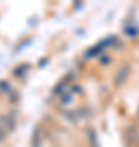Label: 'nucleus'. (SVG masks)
I'll use <instances>...</instances> for the list:
<instances>
[{"instance_id": "1", "label": "nucleus", "mask_w": 139, "mask_h": 147, "mask_svg": "<svg viewBox=\"0 0 139 147\" xmlns=\"http://www.w3.org/2000/svg\"><path fill=\"white\" fill-rule=\"evenodd\" d=\"M124 136H126V141L131 147L136 146L139 142V127L136 124H129L126 129H124Z\"/></svg>"}, {"instance_id": "2", "label": "nucleus", "mask_w": 139, "mask_h": 147, "mask_svg": "<svg viewBox=\"0 0 139 147\" xmlns=\"http://www.w3.org/2000/svg\"><path fill=\"white\" fill-rule=\"evenodd\" d=\"M128 74H129V67H128V65H121V67L116 70V75H115V84H116V85H123L124 80L128 79Z\"/></svg>"}, {"instance_id": "3", "label": "nucleus", "mask_w": 139, "mask_h": 147, "mask_svg": "<svg viewBox=\"0 0 139 147\" xmlns=\"http://www.w3.org/2000/svg\"><path fill=\"white\" fill-rule=\"evenodd\" d=\"M0 123L5 126L7 132H11L13 129H15V118H13V116H10V115L2 116V118H0Z\"/></svg>"}, {"instance_id": "4", "label": "nucleus", "mask_w": 139, "mask_h": 147, "mask_svg": "<svg viewBox=\"0 0 139 147\" xmlns=\"http://www.w3.org/2000/svg\"><path fill=\"white\" fill-rule=\"evenodd\" d=\"M87 137H88V142H90V147H98V137H96V132L88 127L87 129Z\"/></svg>"}, {"instance_id": "5", "label": "nucleus", "mask_w": 139, "mask_h": 147, "mask_svg": "<svg viewBox=\"0 0 139 147\" xmlns=\"http://www.w3.org/2000/svg\"><path fill=\"white\" fill-rule=\"evenodd\" d=\"M41 144V136H39V129L34 127V131H33V137H31V147H39Z\"/></svg>"}, {"instance_id": "6", "label": "nucleus", "mask_w": 139, "mask_h": 147, "mask_svg": "<svg viewBox=\"0 0 139 147\" xmlns=\"http://www.w3.org/2000/svg\"><path fill=\"white\" fill-rule=\"evenodd\" d=\"M61 100H62V105H67V103H70V100H72V95H70L69 92H64V96H62Z\"/></svg>"}, {"instance_id": "7", "label": "nucleus", "mask_w": 139, "mask_h": 147, "mask_svg": "<svg viewBox=\"0 0 139 147\" xmlns=\"http://www.w3.org/2000/svg\"><path fill=\"white\" fill-rule=\"evenodd\" d=\"M134 26H126L124 28V33H126V34H131V36H134V34H136V33H138V30H133Z\"/></svg>"}, {"instance_id": "8", "label": "nucleus", "mask_w": 139, "mask_h": 147, "mask_svg": "<svg viewBox=\"0 0 139 147\" xmlns=\"http://www.w3.org/2000/svg\"><path fill=\"white\" fill-rule=\"evenodd\" d=\"M5 136H7V129H5V126L0 123V141H2V139H3Z\"/></svg>"}, {"instance_id": "9", "label": "nucleus", "mask_w": 139, "mask_h": 147, "mask_svg": "<svg viewBox=\"0 0 139 147\" xmlns=\"http://www.w3.org/2000/svg\"><path fill=\"white\" fill-rule=\"evenodd\" d=\"M0 88L2 90H8V92H10V85L7 84V82H0Z\"/></svg>"}, {"instance_id": "10", "label": "nucleus", "mask_w": 139, "mask_h": 147, "mask_svg": "<svg viewBox=\"0 0 139 147\" xmlns=\"http://www.w3.org/2000/svg\"><path fill=\"white\" fill-rule=\"evenodd\" d=\"M138 118H139V111H138Z\"/></svg>"}]
</instances>
